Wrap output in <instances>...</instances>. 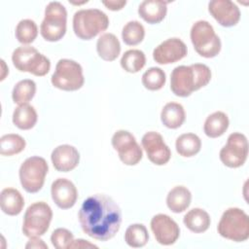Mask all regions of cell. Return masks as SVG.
Segmentation results:
<instances>
[{
	"mask_svg": "<svg viewBox=\"0 0 249 249\" xmlns=\"http://www.w3.org/2000/svg\"><path fill=\"white\" fill-rule=\"evenodd\" d=\"M52 198L61 209H69L74 206L78 198V191L75 185L66 178H57L51 187Z\"/></svg>",
	"mask_w": 249,
	"mask_h": 249,
	"instance_id": "cell-17",
	"label": "cell"
},
{
	"mask_svg": "<svg viewBox=\"0 0 249 249\" xmlns=\"http://www.w3.org/2000/svg\"><path fill=\"white\" fill-rule=\"evenodd\" d=\"M183 223L191 231L201 233L208 230L211 220L209 214L205 210L201 208H193L185 214Z\"/></svg>",
	"mask_w": 249,
	"mask_h": 249,
	"instance_id": "cell-24",
	"label": "cell"
},
{
	"mask_svg": "<svg viewBox=\"0 0 249 249\" xmlns=\"http://www.w3.org/2000/svg\"><path fill=\"white\" fill-rule=\"evenodd\" d=\"M167 3L161 0H145L138 7L139 17L148 23H159L166 16Z\"/></svg>",
	"mask_w": 249,
	"mask_h": 249,
	"instance_id": "cell-19",
	"label": "cell"
},
{
	"mask_svg": "<svg viewBox=\"0 0 249 249\" xmlns=\"http://www.w3.org/2000/svg\"><path fill=\"white\" fill-rule=\"evenodd\" d=\"M109 26V18L98 9H83L73 16V30L82 40H90Z\"/></svg>",
	"mask_w": 249,
	"mask_h": 249,
	"instance_id": "cell-3",
	"label": "cell"
},
{
	"mask_svg": "<svg viewBox=\"0 0 249 249\" xmlns=\"http://www.w3.org/2000/svg\"><path fill=\"white\" fill-rule=\"evenodd\" d=\"M102 4L111 11H120L125 6L126 1L125 0H105V1H102Z\"/></svg>",
	"mask_w": 249,
	"mask_h": 249,
	"instance_id": "cell-36",
	"label": "cell"
},
{
	"mask_svg": "<svg viewBox=\"0 0 249 249\" xmlns=\"http://www.w3.org/2000/svg\"><path fill=\"white\" fill-rule=\"evenodd\" d=\"M51 81L56 89L66 91L78 90L84 86L85 82L83 68L75 60L67 58L59 59Z\"/></svg>",
	"mask_w": 249,
	"mask_h": 249,
	"instance_id": "cell-8",
	"label": "cell"
},
{
	"mask_svg": "<svg viewBox=\"0 0 249 249\" xmlns=\"http://www.w3.org/2000/svg\"><path fill=\"white\" fill-rule=\"evenodd\" d=\"M79 223L89 236L107 241L115 236L122 224L120 206L109 196L93 195L84 200L79 212Z\"/></svg>",
	"mask_w": 249,
	"mask_h": 249,
	"instance_id": "cell-1",
	"label": "cell"
},
{
	"mask_svg": "<svg viewBox=\"0 0 249 249\" xmlns=\"http://www.w3.org/2000/svg\"><path fill=\"white\" fill-rule=\"evenodd\" d=\"M186 119L184 107L177 102L166 103L160 113V120L163 125L175 129L180 127Z\"/></svg>",
	"mask_w": 249,
	"mask_h": 249,
	"instance_id": "cell-23",
	"label": "cell"
},
{
	"mask_svg": "<svg viewBox=\"0 0 249 249\" xmlns=\"http://www.w3.org/2000/svg\"><path fill=\"white\" fill-rule=\"evenodd\" d=\"M187 46L179 38H169L153 52V58L159 64H170L181 60L187 55Z\"/></svg>",
	"mask_w": 249,
	"mask_h": 249,
	"instance_id": "cell-15",
	"label": "cell"
},
{
	"mask_svg": "<svg viewBox=\"0 0 249 249\" xmlns=\"http://www.w3.org/2000/svg\"><path fill=\"white\" fill-rule=\"evenodd\" d=\"M111 142L113 148L118 152L120 160L125 165H135L141 160L142 149L129 131L117 130L112 136Z\"/></svg>",
	"mask_w": 249,
	"mask_h": 249,
	"instance_id": "cell-12",
	"label": "cell"
},
{
	"mask_svg": "<svg viewBox=\"0 0 249 249\" xmlns=\"http://www.w3.org/2000/svg\"><path fill=\"white\" fill-rule=\"evenodd\" d=\"M51 159L53 167L57 171L68 172L79 164L80 154L74 146L63 144L53 149Z\"/></svg>",
	"mask_w": 249,
	"mask_h": 249,
	"instance_id": "cell-18",
	"label": "cell"
},
{
	"mask_svg": "<svg viewBox=\"0 0 249 249\" xmlns=\"http://www.w3.org/2000/svg\"><path fill=\"white\" fill-rule=\"evenodd\" d=\"M146 63L145 53L140 50H128L121 58L122 68L128 73L139 72Z\"/></svg>",
	"mask_w": 249,
	"mask_h": 249,
	"instance_id": "cell-29",
	"label": "cell"
},
{
	"mask_svg": "<svg viewBox=\"0 0 249 249\" xmlns=\"http://www.w3.org/2000/svg\"><path fill=\"white\" fill-rule=\"evenodd\" d=\"M66 23L67 12L65 7L57 1L50 2L45 9V17L40 26V33L46 41H59L65 35Z\"/></svg>",
	"mask_w": 249,
	"mask_h": 249,
	"instance_id": "cell-7",
	"label": "cell"
},
{
	"mask_svg": "<svg viewBox=\"0 0 249 249\" xmlns=\"http://www.w3.org/2000/svg\"><path fill=\"white\" fill-rule=\"evenodd\" d=\"M26 248H45L48 249V245L39 237V236H33L30 237L29 241L25 245Z\"/></svg>",
	"mask_w": 249,
	"mask_h": 249,
	"instance_id": "cell-37",
	"label": "cell"
},
{
	"mask_svg": "<svg viewBox=\"0 0 249 249\" xmlns=\"http://www.w3.org/2000/svg\"><path fill=\"white\" fill-rule=\"evenodd\" d=\"M219 234L227 239L242 242L249 237V218L240 208L230 207L222 215L218 227Z\"/></svg>",
	"mask_w": 249,
	"mask_h": 249,
	"instance_id": "cell-4",
	"label": "cell"
},
{
	"mask_svg": "<svg viewBox=\"0 0 249 249\" xmlns=\"http://www.w3.org/2000/svg\"><path fill=\"white\" fill-rule=\"evenodd\" d=\"M210 15L225 27H231L240 19L239 8L231 0H212L208 3Z\"/></svg>",
	"mask_w": 249,
	"mask_h": 249,
	"instance_id": "cell-16",
	"label": "cell"
},
{
	"mask_svg": "<svg viewBox=\"0 0 249 249\" xmlns=\"http://www.w3.org/2000/svg\"><path fill=\"white\" fill-rule=\"evenodd\" d=\"M141 143L149 160L154 164L163 165L169 161L171 151L159 132H146L142 137Z\"/></svg>",
	"mask_w": 249,
	"mask_h": 249,
	"instance_id": "cell-13",
	"label": "cell"
},
{
	"mask_svg": "<svg viewBox=\"0 0 249 249\" xmlns=\"http://www.w3.org/2000/svg\"><path fill=\"white\" fill-rule=\"evenodd\" d=\"M70 248H86L87 249V248H97V246L85 239H76V240H73L69 249Z\"/></svg>",
	"mask_w": 249,
	"mask_h": 249,
	"instance_id": "cell-38",
	"label": "cell"
},
{
	"mask_svg": "<svg viewBox=\"0 0 249 249\" xmlns=\"http://www.w3.org/2000/svg\"><path fill=\"white\" fill-rule=\"evenodd\" d=\"M145 37V28L137 20L128 21L122 31V38L125 45L135 46L143 41Z\"/></svg>",
	"mask_w": 249,
	"mask_h": 249,
	"instance_id": "cell-32",
	"label": "cell"
},
{
	"mask_svg": "<svg viewBox=\"0 0 249 249\" xmlns=\"http://www.w3.org/2000/svg\"><path fill=\"white\" fill-rule=\"evenodd\" d=\"M190 36L192 44L199 55L211 58L220 53L221 40L208 21H196L191 28Z\"/></svg>",
	"mask_w": 249,
	"mask_h": 249,
	"instance_id": "cell-5",
	"label": "cell"
},
{
	"mask_svg": "<svg viewBox=\"0 0 249 249\" xmlns=\"http://www.w3.org/2000/svg\"><path fill=\"white\" fill-rule=\"evenodd\" d=\"M175 148L177 153L182 157H194L200 151L201 140L195 133H184L177 137Z\"/></svg>",
	"mask_w": 249,
	"mask_h": 249,
	"instance_id": "cell-27",
	"label": "cell"
},
{
	"mask_svg": "<svg viewBox=\"0 0 249 249\" xmlns=\"http://www.w3.org/2000/svg\"><path fill=\"white\" fill-rule=\"evenodd\" d=\"M12 61L18 71L28 72L38 77L45 76L51 69L50 59L31 46L17 48L13 52Z\"/></svg>",
	"mask_w": 249,
	"mask_h": 249,
	"instance_id": "cell-6",
	"label": "cell"
},
{
	"mask_svg": "<svg viewBox=\"0 0 249 249\" xmlns=\"http://www.w3.org/2000/svg\"><path fill=\"white\" fill-rule=\"evenodd\" d=\"M49 166L44 158L33 156L26 159L20 165L18 175L22 188L30 194L39 192L45 182Z\"/></svg>",
	"mask_w": 249,
	"mask_h": 249,
	"instance_id": "cell-10",
	"label": "cell"
},
{
	"mask_svg": "<svg viewBox=\"0 0 249 249\" xmlns=\"http://www.w3.org/2000/svg\"><path fill=\"white\" fill-rule=\"evenodd\" d=\"M220 160L228 167L237 168L244 164L248 156V141L244 134L233 132L220 151Z\"/></svg>",
	"mask_w": 249,
	"mask_h": 249,
	"instance_id": "cell-11",
	"label": "cell"
},
{
	"mask_svg": "<svg viewBox=\"0 0 249 249\" xmlns=\"http://www.w3.org/2000/svg\"><path fill=\"white\" fill-rule=\"evenodd\" d=\"M36 93V84L33 80L24 79L18 82L12 92L13 101L18 105L28 104Z\"/></svg>",
	"mask_w": 249,
	"mask_h": 249,
	"instance_id": "cell-28",
	"label": "cell"
},
{
	"mask_svg": "<svg viewBox=\"0 0 249 249\" xmlns=\"http://www.w3.org/2000/svg\"><path fill=\"white\" fill-rule=\"evenodd\" d=\"M229 124L228 116L222 111H217L206 118L203 124V131L208 137L217 138L227 131Z\"/></svg>",
	"mask_w": 249,
	"mask_h": 249,
	"instance_id": "cell-25",
	"label": "cell"
},
{
	"mask_svg": "<svg viewBox=\"0 0 249 249\" xmlns=\"http://www.w3.org/2000/svg\"><path fill=\"white\" fill-rule=\"evenodd\" d=\"M96 51L103 60L113 61L121 53L120 41L113 33H103L97 39Z\"/></svg>",
	"mask_w": 249,
	"mask_h": 249,
	"instance_id": "cell-21",
	"label": "cell"
},
{
	"mask_svg": "<svg viewBox=\"0 0 249 249\" xmlns=\"http://www.w3.org/2000/svg\"><path fill=\"white\" fill-rule=\"evenodd\" d=\"M0 206L5 214L17 216L23 209L24 198L17 189L5 188L0 195Z\"/></svg>",
	"mask_w": 249,
	"mask_h": 249,
	"instance_id": "cell-20",
	"label": "cell"
},
{
	"mask_svg": "<svg viewBox=\"0 0 249 249\" xmlns=\"http://www.w3.org/2000/svg\"><path fill=\"white\" fill-rule=\"evenodd\" d=\"M25 140L18 134L9 133L0 138V154L2 156H13L22 152L25 148Z\"/></svg>",
	"mask_w": 249,
	"mask_h": 249,
	"instance_id": "cell-31",
	"label": "cell"
},
{
	"mask_svg": "<svg viewBox=\"0 0 249 249\" xmlns=\"http://www.w3.org/2000/svg\"><path fill=\"white\" fill-rule=\"evenodd\" d=\"M192 194L184 186H176L171 189L166 196V205L174 213L184 212L191 204Z\"/></svg>",
	"mask_w": 249,
	"mask_h": 249,
	"instance_id": "cell-22",
	"label": "cell"
},
{
	"mask_svg": "<svg viewBox=\"0 0 249 249\" xmlns=\"http://www.w3.org/2000/svg\"><path fill=\"white\" fill-rule=\"evenodd\" d=\"M52 218L53 211L48 203L44 201L32 203L28 206L23 216V234L29 238L45 234L49 230Z\"/></svg>",
	"mask_w": 249,
	"mask_h": 249,
	"instance_id": "cell-9",
	"label": "cell"
},
{
	"mask_svg": "<svg viewBox=\"0 0 249 249\" xmlns=\"http://www.w3.org/2000/svg\"><path fill=\"white\" fill-rule=\"evenodd\" d=\"M73 240V233L64 228H58L54 230L51 235L52 244L56 249H69Z\"/></svg>",
	"mask_w": 249,
	"mask_h": 249,
	"instance_id": "cell-35",
	"label": "cell"
},
{
	"mask_svg": "<svg viewBox=\"0 0 249 249\" xmlns=\"http://www.w3.org/2000/svg\"><path fill=\"white\" fill-rule=\"evenodd\" d=\"M151 230L156 240L161 245L174 244L180 235L177 223L166 214H157L151 220Z\"/></svg>",
	"mask_w": 249,
	"mask_h": 249,
	"instance_id": "cell-14",
	"label": "cell"
},
{
	"mask_svg": "<svg viewBox=\"0 0 249 249\" xmlns=\"http://www.w3.org/2000/svg\"><path fill=\"white\" fill-rule=\"evenodd\" d=\"M149 240V233L143 224H132L128 226L124 233V241L132 248L143 247Z\"/></svg>",
	"mask_w": 249,
	"mask_h": 249,
	"instance_id": "cell-30",
	"label": "cell"
},
{
	"mask_svg": "<svg viewBox=\"0 0 249 249\" xmlns=\"http://www.w3.org/2000/svg\"><path fill=\"white\" fill-rule=\"evenodd\" d=\"M37 112L35 108L29 104L18 105L13 113L14 124L22 130L31 129L37 123Z\"/></svg>",
	"mask_w": 249,
	"mask_h": 249,
	"instance_id": "cell-26",
	"label": "cell"
},
{
	"mask_svg": "<svg viewBox=\"0 0 249 249\" xmlns=\"http://www.w3.org/2000/svg\"><path fill=\"white\" fill-rule=\"evenodd\" d=\"M16 38L21 44L32 43L38 35V27L32 19H21L16 27Z\"/></svg>",
	"mask_w": 249,
	"mask_h": 249,
	"instance_id": "cell-33",
	"label": "cell"
},
{
	"mask_svg": "<svg viewBox=\"0 0 249 249\" xmlns=\"http://www.w3.org/2000/svg\"><path fill=\"white\" fill-rule=\"evenodd\" d=\"M211 80L210 68L202 63L175 67L170 75V89L180 97L190 96L194 91L205 87Z\"/></svg>",
	"mask_w": 249,
	"mask_h": 249,
	"instance_id": "cell-2",
	"label": "cell"
},
{
	"mask_svg": "<svg viewBox=\"0 0 249 249\" xmlns=\"http://www.w3.org/2000/svg\"><path fill=\"white\" fill-rule=\"evenodd\" d=\"M166 82L164 71L160 67H151L142 75V84L149 90L160 89Z\"/></svg>",
	"mask_w": 249,
	"mask_h": 249,
	"instance_id": "cell-34",
	"label": "cell"
}]
</instances>
